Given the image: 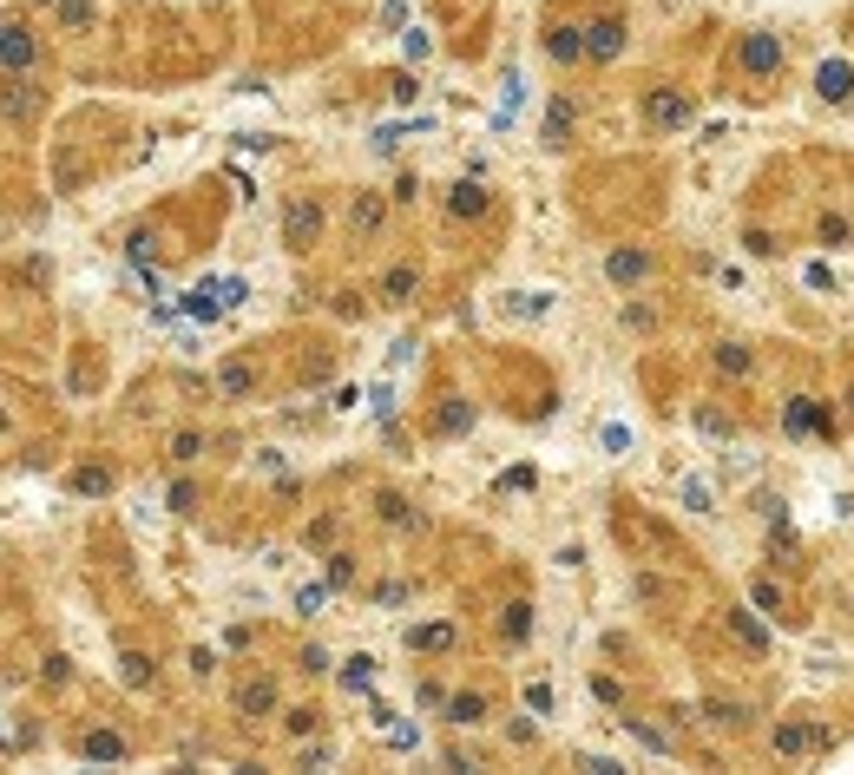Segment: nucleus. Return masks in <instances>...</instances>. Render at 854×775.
<instances>
[{
    "instance_id": "obj_41",
    "label": "nucleus",
    "mask_w": 854,
    "mask_h": 775,
    "mask_svg": "<svg viewBox=\"0 0 854 775\" xmlns=\"http://www.w3.org/2000/svg\"><path fill=\"white\" fill-rule=\"evenodd\" d=\"M592 697H598L605 709H625V704H632V690H625L612 670H592Z\"/></svg>"
},
{
    "instance_id": "obj_49",
    "label": "nucleus",
    "mask_w": 854,
    "mask_h": 775,
    "mask_svg": "<svg viewBox=\"0 0 854 775\" xmlns=\"http://www.w3.org/2000/svg\"><path fill=\"white\" fill-rule=\"evenodd\" d=\"M533 487H539L533 467H506V474H499V494H533Z\"/></svg>"
},
{
    "instance_id": "obj_47",
    "label": "nucleus",
    "mask_w": 854,
    "mask_h": 775,
    "mask_svg": "<svg viewBox=\"0 0 854 775\" xmlns=\"http://www.w3.org/2000/svg\"><path fill=\"white\" fill-rule=\"evenodd\" d=\"M329 316H342V322H361V316H368L361 289H336V296H329Z\"/></svg>"
},
{
    "instance_id": "obj_2",
    "label": "nucleus",
    "mask_w": 854,
    "mask_h": 775,
    "mask_svg": "<svg viewBox=\"0 0 854 775\" xmlns=\"http://www.w3.org/2000/svg\"><path fill=\"white\" fill-rule=\"evenodd\" d=\"M638 119L651 139H677V132H691L697 126V99L677 86V79H651L638 92Z\"/></svg>"
},
{
    "instance_id": "obj_30",
    "label": "nucleus",
    "mask_w": 854,
    "mask_h": 775,
    "mask_svg": "<svg viewBox=\"0 0 854 775\" xmlns=\"http://www.w3.org/2000/svg\"><path fill=\"white\" fill-rule=\"evenodd\" d=\"M322 585H329V592H356L361 585V559L349 546H329V553H322Z\"/></svg>"
},
{
    "instance_id": "obj_24",
    "label": "nucleus",
    "mask_w": 854,
    "mask_h": 775,
    "mask_svg": "<svg viewBox=\"0 0 854 775\" xmlns=\"http://www.w3.org/2000/svg\"><path fill=\"white\" fill-rule=\"evenodd\" d=\"M72 749H79L86 763H126V756H132V736H119V729H79Z\"/></svg>"
},
{
    "instance_id": "obj_22",
    "label": "nucleus",
    "mask_w": 854,
    "mask_h": 775,
    "mask_svg": "<svg viewBox=\"0 0 854 775\" xmlns=\"http://www.w3.org/2000/svg\"><path fill=\"white\" fill-rule=\"evenodd\" d=\"M112 487H119V467H112V460H79V467L67 474L72 499H106Z\"/></svg>"
},
{
    "instance_id": "obj_3",
    "label": "nucleus",
    "mask_w": 854,
    "mask_h": 775,
    "mask_svg": "<svg viewBox=\"0 0 854 775\" xmlns=\"http://www.w3.org/2000/svg\"><path fill=\"white\" fill-rule=\"evenodd\" d=\"M329 244V205L322 191H289L284 198V250L289 257H316Z\"/></svg>"
},
{
    "instance_id": "obj_55",
    "label": "nucleus",
    "mask_w": 854,
    "mask_h": 775,
    "mask_svg": "<svg viewBox=\"0 0 854 775\" xmlns=\"http://www.w3.org/2000/svg\"><path fill=\"white\" fill-rule=\"evenodd\" d=\"M440 697H447V684H440V677H421V690H415V704H421V709H440Z\"/></svg>"
},
{
    "instance_id": "obj_18",
    "label": "nucleus",
    "mask_w": 854,
    "mask_h": 775,
    "mask_svg": "<svg viewBox=\"0 0 854 775\" xmlns=\"http://www.w3.org/2000/svg\"><path fill=\"white\" fill-rule=\"evenodd\" d=\"M723 632L736 637V650H743L749 664H763V657H769V625H763V612H756V605H729V612H723Z\"/></svg>"
},
{
    "instance_id": "obj_44",
    "label": "nucleus",
    "mask_w": 854,
    "mask_h": 775,
    "mask_svg": "<svg viewBox=\"0 0 854 775\" xmlns=\"http://www.w3.org/2000/svg\"><path fill=\"white\" fill-rule=\"evenodd\" d=\"M53 13H60V27H92L99 0H53Z\"/></svg>"
},
{
    "instance_id": "obj_32",
    "label": "nucleus",
    "mask_w": 854,
    "mask_h": 775,
    "mask_svg": "<svg viewBox=\"0 0 854 775\" xmlns=\"http://www.w3.org/2000/svg\"><path fill=\"white\" fill-rule=\"evenodd\" d=\"M691 421H697V434H711V440H736V434H743V421H736L723 401H697Z\"/></svg>"
},
{
    "instance_id": "obj_36",
    "label": "nucleus",
    "mask_w": 854,
    "mask_h": 775,
    "mask_svg": "<svg viewBox=\"0 0 854 775\" xmlns=\"http://www.w3.org/2000/svg\"><path fill=\"white\" fill-rule=\"evenodd\" d=\"M815 244H822V250H848V244H854V217L822 211V217H815Z\"/></svg>"
},
{
    "instance_id": "obj_5",
    "label": "nucleus",
    "mask_w": 854,
    "mask_h": 775,
    "mask_svg": "<svg viewBox=\"0 0 854 775\" xmlns=\"http://www.w3.org/2000/svg\"><path fill=\"white\" fill-rule=\"evenodd\" d=\"M783 440H842V415H835V401H822V395H808V388H795L783 401Z\"/></svg>"
},
{
    "instance_id": "obj_63",
    "label": "nucleus",
    "mask_w": 854,
    "mask_h": 775,
    "mask_svg": "<svg viewBox=\"0 0 854 775\" xmlns=\"http://www.w3.org/2000/svg\"><path fill=\"white\" fill-rule=\"evenodd\" d=\"M0 434H7V408H0Z\"/></svg>"
},
{
    "instance_id": "obj_8",
    "label": "nucleus",
    "mask_w": 854,
    "mask_h": 775,
    "mask_svg": "<svg viewBox=\"0 0 854 775\" xmlns=\"http://www.w3.org/2000/svg\"><path fill=\"white\" fill-rule=\"evenodd\" d=\"M375 309H415L427 296V270L415 257H395V264H381V277H375Z\"/></svg>"
},
{
    "instance_id": "obj_31",
    "label": "nucleus",
    "mask_w": 854,
    "mask_h": 775,
    "mask_svg": "<svg viewBox=\"0 0 854 775\" xmlns=\"http://www.w3.org/2000/svg\"><path fill=\"white\" fill-rule=\"evenodd\" d=\"M205 447H211V434H205V427H178V434L165 440V460H171V467H198V460H205Z\"/></svg>"
},
{
    "instance_id": "obj_13",
    "label": "nucleus",
    "mask_w": 854,
    "mask_h": 775,
    "mask_svg": "<svg viewBox=\"0 0 854 775\" xmlns=\"http://www.w3.org/2000/svg\"><path fill=\"white\" fill-rule=\"evenodd\" d=\"M211 395H217V401H230V408H244V401H257V395H264V368H257L250 355H230V361H217V375H211Z\"/></svg>"
},
{
    "instance_id": "obj_45",
    "label": "nucleus",
    "mask_w": 854,
    "mask_h": 775,
    "mask_svg": "<svg viewBox=\"0 0 854 775\" xmlns=\"http://www.w3.org/2000/svg\"><path fill=\"white\" fill-rule=\"evenodd\" d=\"M296 677H309V684L329 677V650H322V644H302V650H296Z\"/></svg>"
},
{
    "instance_id": "obj_38",
    "label": "nucleus",
    "mask_w": 854,
    "mask_h": 775,
    "mask_svg": "<svg viewBox=\"0 0 854 775\" xmlns=\"http://www.w3.org/2000/svg\"><path fill=\"white\" fill-rule=\"evenodd\" d=\"M336 533H342V519H336V513H316V519L302 526V546H309V553H329Z\"/></svg>"
},
{
    "instance_id": "obj_26",
    "label": "nucleus",
    "mask_w": 854,
    "mask_h": 775,
    "mask_svg": "<svg viewBox=\"0 0 854 775\" xmlns=\"http://www.w3.org/2000/svg\"><path fill=\"white\" fill-rule=\"evenodd\" d=\"M533 625H539V618H533V598H506V605H499V618H494V632H499L506 650L533 644Z\"/></svg>"
},
{
    "instance_id": "obj_57",
    "label": "nucleus",
    "mask_w": 854,
    "mask_h": 775,
    "mask_svg": "<svg viewBox=\"0 0 854 775\" xmlns=\"http://www.w3.org/2000/svg\"><path fill=\"white\" fill-rule=\"evenodd\" d=\"M415 355H421V342H415V336H401V342H395V349H388V368H408V361H415Z\"/></svg>"
},
{
    "instance_id": "obj_11",
    "label": "nucleus",
    "mask_w": 854,
    "mask_h": 775,
    "mask_svg": "<svg viewBox=\"0 0 854 775\" xmlns=\"http://www.w3.org/2000/svg\"><path fill=\"white\" fill-rule=\"evenodd\" d=\"M769 749L795 763V756H822V749H835V729L828 723H815V716H783L776 729H769Z\"/></svg>"
},
{
    "instance_id": "obj_12",
    "label": "nucleus",
    "mask_w": 854,
    "mask_h": 775,
    "mask_svg": "<svg viewBox=\"0 0 854 775\" xmlns=\"http://www.w3.org/2000/svg\"><path fill=\"white\" fill-rule=\"evenodd\" d=\"M494 205H499L494 185H487V178H474V171H467V178H454V185L440 191V217H447V223H487Z\"/></svg>"
},
{
    "instance_id": "obj_60",
    "label": "nucleus",
    "mask_w": 854,
    "mask_h": 775,
    "mask_svg": "<svg viewBox=\"0 0 854 775\" xmlns=\"http://www.w3.org/2000/svg\"><path fill=\"white\" fill-rule=\"evenodd\" d=\"M191 677H217V657H211V650H191Z\"/></svg>"
},
{
    "instance_id": "obj_50",
    "label": "nucleus",
    "mask_w": 854,
    "mask_h": 775,
    "mask_svg": "<svg viewBox=\"0 0 854 775\" xmlns=\"http://www.w3.org/2000/svg\"><path fill=\"white\" fill-rule=\"evenodd\" d=\"M506 743H513V749H533V743H539V723H533V716H513V723H506Z\"/></svg>"
},
{
    "instance_id": "obj_10",
    "label": "nucleus",
    "mask_w": 854,
    "mask_h": 775,
    "mask_svg": "<svg viewBox=\"0 0 854 775\" xmlns=\"http://www.w3.org/2000/svg\"><path fill=\"white\" fill-rule=\"evenodd\" d=\"M40 67H47V40H40L27 20H0V72L33 79Z\"/></svg>"
},
{
    "instance_id": "obj_56",
    "label": "nucleus",
    "mask_w": 854,
    "mask_h": 775,
    "mask_svg": "<svg viewBox=\"0 0 854 775\" xmlns=\"http://www.w3.org/2000/svg\"><path fill=\"white\" fill-rule=\"evenodd\" d=\"M802 282H808V289H822V296H828V289H835V270H828V264H808V270H802Z\"/></svg>"
},
{
    "instance_id": "obj_4",
    "label": "nucleus",
    "mask_w": 854,
    "mask_h": 775,
    "mask_svg": "<svg viewBox=\"0 0 854 775\" xmlns=\"http://www.w3.org/2000/svg\"><path fill=\"white\" fill-rule=\"evenodd\" d=\"M277 709H284V684H277V670H244V677L230 684V716H237L244 729L277 723Z\"/></svg>"
},
{
    "instance_id": "obj_58",
    "label": "nucleus",
    "mask_w": 854,
    "mask_h": 775,
    "mask_svg": "<svg viewBox=\"0 0 854 775\" xmlns=\"http://www.w3.org/2000/svg\"><path fill=\"white\" fill-rule=\"evenodd\" d=\"M329 756H336V749H329V743H309V749H302V756H296V763H302V769H329Z\"/></svg>"
},
{
    "instance_id": "obj_1",
    "label": "nucleus",
    "mask_w": 854,
    "mask_h": 775,
    "mask_svg": "<svg viewBox=\"0 0 854 775\" xmlns=\"http://www.w3.org/2000/svg\"><path fill=\"white\" fill-rule=\"evenodd\" d=\"M729 72H736L749 92H769V86L788 72V40H783V33H769V27L736 33V47H729Z\"/></svg>"
},
{
    "instance_id": "obj_51",
    "label": "nucleus",
    "mask_w": 854,
    "mask_h": 775,
    "mask_svg": "<svg viewBox=\"0 0 854 775\" xmlns=\"http://www.w3.org/2000/svg\"><path fill=\"white\" fill-rule=\"evenodd\" d=\"M632 598H638V605H664V578L638 572V578H632Z\"/></svg>"
},
{
    "instance_id": "obj_23",
    "label": "nucleus",
    "mask_w": 854,
    "mask_h": 775,
    "mask_svg": "<svg viewBox=\"0 0 854 775\" xmlns=\"http://www.w3.org/2000/svg\"><path fill=\"white\" fill-rule=\"evenodd\" d=\"M711 375L716 381H749V375H756V349H749V342H729V336L711 342Z\"/></svg>"
},
{
    "instance_id": "obj_9",
    "label": "nucleus",
    "mask_w": 854,
    "mask_h": 775,
    "mask_svg": "<svg viewBox=\"0 0 854 775\" xmlns=\"http://www.w3.org/2000/svg\"><path fill=\"white\" fill-rule=\"evenodd\" d=\"M539 53H546V67H585V20L578 13H546V27H539Z\"/></svg>"
},
{
    "instance_id": "obj_27",
    "label": "nucleus",
    "mask_w": 854,
    "mask_h": 775,
    "mask_svg": "<svg viewBox=\"0 0 854 775\" xmlns=\"http://www.w3.org/2000/svg\"><path fill=\"white\" fill-rule=\"evenodd\" d=\"M749 605H756L763 618H776V625H795V605H788V592L769 578V572H756V578H749Z\"/></svg>"
},
{
    "instance_id": "obj_19",
    "label": "nucleus",
    "mask_w": 854,
    "mask_h": 775,
    "mask_svg": "<svg viewBox=\"0 0 854 775\" xmlns=\"http://www.w3.org/2000/svg\"><path fill=\"white\" fill-rule=\"evenodd\" d=\"M401 644H408L415 657H454V650H460V625H454V618H427V625H408Z\"/></svg>"
},
{
    "instance_id": "obj_43",
    "label": "nucleus",
    "mask_w": 854,
    "mask_h": 775,
    "mask_svg": "<svg viewBox=\"0 0 854 775\" xmlns=\"http://www.w3.org/2000/svg\"><path fill=\"white\" fill-rule=\"evenodd\" d=\"M408 598H415L408 578H381V585H368V605H381V612H388V605H408Z\"/></svg>"
},
{
    "instance_id": "obj_46",
    "label": "nucleus",
    "mask_w": 854,
    "mask_h": 775,
    "mask_svg": "<svg viewBox=\"0 0 854 775\" xmlns=\"http://www.w3.org/2000/svg\"><path fill=\"white\" fill-rule=\"evenodd\" d=\"M40 684H47V690H67V684H72V657H60V650H53V657H40Z\"/></svg>"
},
{
    "instance_id": "obj_29",
    "label": "nucleus",
    "mask_w": 854,
    "mask_h": 775,
    "mask_svg": "<svg viewBox=\"0 0 854 775\" xmlns=\"http://www.w3.org/2000/svg\"><path fill=\"white\" fill-rule=\"evenodd\" d=\"M618 723H625V729L638 736V743H644V749H651V756H677V736H671L664 723H651V716H638V709H632V704L618 709Z\"/></svg>"
},
{
    "instance_id": "obj_40",
    "label": "nucleus",
    "mask_w": 854,
    "mask_h": 775,
    "mask_svg": "<svg viewBox=\"0 0 854 775\" xmlns=\"http://www.w3.org/2000/svg\"><path fill=\"white\" fill-rule=\"evenodd\" d=\"M388 205H395V211H415V205H421V171H395Z\"/></svg>"
},
{
    "instance_id": "obj_15",
    "label": "nucleus",
    "mask_w": 854,
    "mask_h": 775,
    "mask_svg": "<svg viewBox=\"0 0 854 775\" xmlns=\"http://www.w3.org/2000/svg\"><path fill=\"white\" fill-rule=\"evenodd\" d=\"M651 277H657V250H644V244L605 250V282H612V289H644Z\"/></svg>"
},
{
    "instance_id": "obj_16",
    "label": "nucleus",
    "mask_w": 854,
    "mask_h": 775,
    "mask_svg": "<svg viewBox=\"0 0 854 775\" xmlns=\"http://www.w3.org/2000/svg\"><path fill=\"white\" fill-rule=\"evenodd\" d=\"M578 119H585V106H578L572 92H553V99H546V119H539V145H546V151H572V145H578Z\"/></svg>"
},
{
    "instance_id": "obj_33",
    "label": "nucleus",
    "mask_w": 854,
    "mask_h": 775,
    "mask_svg": "<svg viewBox=\"0 0 854 775\" xmlns=\"http://www.w3.org/2000/svg\"><path fill=\"white\" fill-rule=\"evenodd\" d=\"M277 729H284L289 743H309V736H322V709L316 704H289V709H277Z\"/></svg>"
},
{
    "instance_id": "obj_52",
    "label": "nucleus",
    "mask_w": 854,
    "mask_h": 775,
    "mask_svg": "<svg viewBox=\"0 0 854 775\" xmlns=\"http://www.w3.org/2000/svg\"><path fill=\"white\" fill-rule=\"evenodd\" d=\"M388 92H395V106H415V99H421V79H415V72H395Z\"/></svg>"
},
{
    "instance_id": "obj_35",
    "label": "nucleus",
    "mask_w": 854,
    "mask_h": 775,
    "mask_svg": "<svg viewBox=\"0 0 854 775\" xmlns=\"http://www.w3.org/2000/svg\"><path fill=\"white\" fill-rule=\"evenodd\" d=\"M657 322H664V309H657L651 296H632V302L618 309V329H625V336H651Z\"/></svg>"
},
{
    "instance_id": "obj_37",
    "label": "nucleus",
    "mask_w": 854,
    "mask_h": 775,
    "mask_svg": "<svg viewBox=\"0 0 854 775\" xmlns=\"http://www.w3.org/2000/svg\"><path fill=\"white\" fill-rule=\"evenodd\" d=\"M375 670H381V664H375V657H368V650H361V657H349V664H342V670H336V684H342V690H349V697H361V690H375Z\"/></svg>"
},
{
    "instance_id": "obj_20",
    "label": "nucleus",
    "mask_w": 854,
    "mask_h": 775,
    "mask_svg": "<svg viewBox=\"0 0 854 775\" xmlns=\"http://www.w3.org/2000/svg\"><path fill=\"white\" fill-rule=\"evenodd\" d=\"M0 119H7V126H33V119H40V86L0 72Z\"/></svg>"
},
{
    "instance_id": "obj_28",
    "label": "nucleus",
    "mask_w": 854,
    "mask_h": 775,
    "mask_svg": "<svg viewBox=\"0 0 854 775\" xmlns=\"http://www.w3.org/2000/svg\"><path fill=\"white\" fill-rule=\"evenodd\" d=\"M815 99L848 106V99H854V67H848V60H822V67H815Z\"/></svg>"
},
{
    "instance_id": "obj_61",
    "label": "nucleus",
    "mask_w": 854,
    "mask_h": 775,
    "mask_svg": "<svg viewBox=\"0 0 854 775\" xmlns=\"http://www.w3.org/2000/svg\"><path fill=\"white\" fill-rule=\"evenodd\" d=\"M842 415H854V388H848V395H842Z\"/></svg>"
},
{
    "instance_id": "obj_62",
    "label": "nucleus",
    "mask_w": 854,
    "mask_h": 775,
    "mask_svg": "<svg viewBox=\"0 0 854 775\" xmlns=\"http://www.w3.org/2000/svg\"><path fill=\"white\" fill-rule=\"evenodd\" d=\"M27 7H53V0H27Z\"/></svg>"
},
{
    "instance_id": "obj_54",
    "label": "nucleus",
    "mask_w": 854,
    "mask_h": 775,
    "mask_svg": "<svg viewBox=\"0 0 854 775\" xmlns=\"http://www.w3.org/2000/svg\"><path fill=\"white\" fill-rule=\"evenodd\" d=\"M684 506H691V513H716V506H711V487H704V480H684Z\"/></svg>"
},
{
    "instance_id": "obj_7",
    "label": "nucleus",
    "mask_w": 854,
    "mask_h": 775,
    "mask_svg": "<svg viewBox=\"0 0 854 775\" xmlns=\"http://www.w3.org/2000/svg\"><path fill=\"white\" fill-rule=\"evenodd\" d=\"M625 47H632V13H625V7L585 13V67H618Z\"/></svg>"
},
{
    "instance_id": "obj_59",
    "label": "nucleus",
    "mask_w": 854,
    "mask_h": 775,
    "mask_svg": "<svg viewBox=\"0 0 854 775\" xmlns=\"http://www.w3.org/2000/svg\"><path fill=\"white\" fill-rule=\"evenodd\" d=\"M368 401H375V415H381V421H395V388H388V381H381V388H375Z\"/></svg>"
},
{
    "instance_id": "obj_48",
    "label": "nucleus",
    "mask_w": 854,
    "mask_h": 775,
    "mask_svg": "<svg viewBox=\"0 0 854 775\" xmlns=\"http://www.w3.org/2000/svg\"><path fill=\"white\" fill-rule=\"evenodd\" d=\"M329 605V585H296V618H322Z\"/></svg>"
},
{
    "instance_id": "obj_39",
    "label": "nucleus",
    "mask_w": 854,
    "mask_h": 775,
    "mask_svg": "<svg viewBox=\"0 0 854 775\" xmlns=\"http://www.w3.org/2000/svg\"><path fill=\"white\" fill-rule=\"evenodd\" d=\"M165 506H171L178 519H191V513L205 506V487H198V480H171V487H165Z\"/></svg>"
},
{
    "instance_id": "obj_6",
    "label": "nucleus",
    "mask_w": 854,
    "mask_h": 775,
    "mask_svg": "<svg viewBox=\"0 0 854 775\" xmlns=\"http://www.w3.org/2000/svg\"><path fill=\"white\" fill-rule=\"evenodd\" d=\"M388 223H395L388 191H349V205H342V237H349V250H375V244L388 237Z\"/></svg>"
},
{
    "instance_id": "obj_53",
    "label": "nucleus",
    "mask_w": 854,
    "mask_h": 775,
    "mask_svg": "<svg viewBox=\"0 0 854 775\" xmlns=\"http://www.w3.org/2000/svg\"><path fill=\"white\" fill-rule=\"evenodd\" d=\"M526 709L533 716H553V684H526Z\"/></svg>"
},
{
    "instance_id": "obj_14",
    "label": "nucleus",
    "mask_w": 854,
    "mask_h": 775,
    "mask_svg": "<svg viewBox=\"0 0 854 775\" xmlns=\"http://www.w3.org/2000/svg\"><path fill=\"white\" fill-rule=\"evenodd\" d=\"M480 421V408L467 401V395H434V408H427V440H467Z\"/></svg>"
},
{
    "instance_id": "obj_34",
    "label": "nucleus",
    "mask_w": 854,
    "mask_h": 775,
    "mask_svg": "<svg viewBox=\"0 0 854 775\" xmlns=\"http://www.w3.org/2000/svg\"><path fill=\"white\" fill-rule=\"evenodd\" d=\"M119 684H126V690H151V684H158V664H151V650H119Z\"/></svg>"
},
{
    "instance_id": "obj_21",
    "label": "nucleus",
    "mask_w": 854,
    "mask_h": 775,
    "mask_svg": "<svg viewBox=\"0 0 854 775\" xmlns=\"http://www.w3.org/2000/svg\"><path fill=\"white\" fill-rule=\"evenodd\" d=\"M375 519H381L388 533H427V513L408 494H395V487H381V494H375Z\"/></svg>"
},
{
    "instance_id": "obj_17",
    "label": "nucleus",
    "mask_w": 854,
    "mask_h": 775,
    "mask_svg": "<svg viewBox=\"0 0 854 775\" xmlns=\"http://www.w3.org/2000/svg\"><path fill=\"white\" fill-rule=\"evenodd\" d=\"M499 697L494 690H480V684H467V690H447L440 697V716H447V729H480V723H494Z\"/></svg>"
},
{
    "instance_id": "obj_25",
    "label": "nucleus",
    "mask_w": 854,
    "mask_h": 775,
    "mask_svg": "<svg viewBox=\"0 0 854 775\" xmlns=\"http://www.w3.org/2000/svg\"><path fill=\"white\" fill-rule=\"evenodd\" d=\"M697 716H704L711 729H723V736H743V729L756 723V709L743 704V697H704V704H697Z\"/></svg>"
},
{
    "instance_id": "obj_42",
    "label": "nucleus",
    "mask_w": 854,
    "mask_h": 775,
    "mask_svg": "<svg viewBox=\"0 0 854 775\" xmlns=\"http://www.w3.org/2000/svg\"><path fill=\"white\" fill-rule=\"evenodd\" d=\"M743 250L769 264V257H783V237H776V230H763V223H749V230H743Z\"/></svg>"
}]
</instances>
